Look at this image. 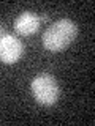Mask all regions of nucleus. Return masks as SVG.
I'll return each instance as SVG.
<instances>
[{
    "mask_svg": "<svg viewBox=\"0 0 95 126\" xmlns=\"http://www.w3.org/2000/svg\"><path fill=\"white\" fill-rule=\"evenodd\" d=\"M78 25L71 19H59L43 33V46L51 52H60L76 38Z\"/></svg>",
    "mask_w": 95,
    "mask_h": 126,
    "instance_id": "obj_1",
    "label": "nucleus"
},
{
    "mask_svg": "<svg viewBox=\"0 0 95 126\" xmlns=\"http://www.w3.org/2000/svg\"><path fill=\"white\" fill-rule=\"evenodd\" d=\"M32 93L35 99L43 106H52L59 99L60 88L57 80L48 73H41L33 77L32 80Z\"/></svg>",
    "mask_w": 95,
    "mask_h": 126,
    "instance_id": "obj_2",
    "label": "nucleus"
},
{
    "mask_svg": "<svg viewBox=\"0 0 95 126\" xmlns=\"http://www.w3.org/2000/svg\"><path fill=\"white\" fill-rule=\"evenodd\" d=\"M22 52L24 44L18 36L6 33L3 38H0V62L13 65L22 57Z\"/></svg>",
    "mask_w": 95,
    "mask_h": 126,
    "instance_id": "obj_3",
    "label": "nucleus"
},
{
    "mask_svg": "<svg viewBox=\"0 0 95 126\" xmlns=\"http://www.w3.org/2000/svg\"><path fill=\"white\" fill-rule=\"evenodd\" d=\"M40 17L32 11H24L16 17L14 21V30L22 36H29V35L37 33L40 29Z\"/></svg>",
    "mask_w": 95,
    "mask_h": 126,
    "instance_id": "obj_4",
    "label": "nucleus"
},
{
    "mask_svg": "<svg viewBox=\"0 0 95 126\" xmlns=\"http://www.w3.org/2000/svg\"><path fill=\"white\" fill-rule=\"evenodd\" d=\"M6 35V32H5V27L3 25H0V38H3Z\"/></svg>",
    "mask_w": 95,
    "mask_h": 126,
    "instance_id": "obj_5",
    "label": "nucleus"
}]
</instances>
